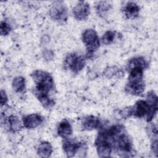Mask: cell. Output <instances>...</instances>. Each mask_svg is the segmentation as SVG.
<instances>
[{
  "instance_id": "obj_9",
  "label": "cell",
  "mask_w": 158,
  "mask_h": 158,
  "mask_svg": "<svg viewBox=\"0 0 158 158\" xmlns=\"http://www.w3.org/2000/svg\"><path fill=\"white\" fill-rule=\"evenodd\" d=\"M43 121L41 115L38 114H32L23 117V123L27 128H34L39 126Z\"/></svg>"
},
{
  "instance_id": "obj_20",
  "label": "cell",
  "mask_w": 158,
  "mask_h": 158,
  "mask_svg": "<svg viewBox=\"0 0 158 158\" xmlns=\"http://www.w3.org/2000/svg\"><path fill=\"white\" fill-rule=\"evenodd\" d=\"M7 101V97L6 94V92L1 89V105L3 106L5 104Z\"/></svg>"
},
{
  "instance_id": "obj_13",
  "label": "cell",
  "mask_w": 158,
  "mask_h": 158,
  "mask_svg": "<svg viewBox=\"0 0 158 158\" xmlns=\"http://www.w3.org/2000/svg\"><path fill=\"white\" fill-rule=\"evenodd\" d=\"M58 135L64 138H67L72 133V128L70 123L67 120H64L60 122L57 127Z\"/></svg>"
},
{
  "instance_id": "obj_8",
  "label": "cell",
  "mask_w": 158,
  "mask_h": 158,
  "mask_svg": "<svg viewBox=\"0 0 158 158\" xmlns=\"http://www.w3.org/2000/svg\"><path fill=\"white\" fill-rule=\"evenodd\" d=\"M95 144L97 148V152L99 157H107L110 156L112 148L107 141L98 136Z\"/></svg>"
},
{
  "instance_id": "obj_2",
  "label": "cell",
  "mask_w": 158,
  "mask_h": 158,
  "mask_svg": "<svg viewBox=\"0 0 158 158\" xmlns=\"http://www.w3.org/2000/svg\"><path fill=\"white\" fill-rule=\"evenodd\" d=\"M157 110V106L151 105L146 101L140 100L132 107V115L139 118L146 117V120L150 122L154 118Z\"/></svg>"
},
{
  "instance_id": "obj_1",
  "label": "cell",
  "mask_w": 158,
  "mask_h": 158,
  "mask_svg": "<svg viewBox=\"0 0 158 158\" xmlns=\"http://www.w3.org/2000/svg\"><path fill=\"white\" fill-rule=\"evenodd\" d=\"M31 76L36 84L35 94L41 104L49 108L54 104V101L49 96V92L54 88V82L51 75L46 72L37 70Z\"/></svg>"
},
{
  "instance_id": "obj_17",
  "label": "cell",
  "mask_w": 158,
  "mask_h": 158,
  "mask_svg": "<svg viewBox=\"0 0 158 158\" xmlns=\"http://www.w3.org/2000/svg\"><path fill=\"white\" fill-rule=\"evenodd\" d=\"M115 36V32L112 31H106L102 38V42L105 44H109L113 41Z\"/></svg>"
},
{
  "instance_id": "obj_15",
  "label": "cell",
  "mask_w": 158,
  "mask_h": 158,
  "mask_svg": "<svg viewBox=\"0 0 158 158\" xmlns=\"http://www.w3.org/2000/svg\"><path fill=\"white\" fill-rule=\"evenodd\" d=\"M12 87L17 93H22L25 88V80L22 77H17L12 81Z\"/></svg>"
},
{
  "instance_id": "obj_6",
  "label": "cell",
  "mask_w": 158,
  "mask_h": 158,
  "mask_svg": "<svg viewBox=\"0 0 158 158\" xmlns=\"http://www.w3.org/2000/svg\"><path fill=\"white\" fill-rule=\"evenodd\" d=\"M144 90V83L143 80H128L125 86V91L131 94L139 96Z\"/></svg>"
},
{
  "instance_id": "obj_14",
  "label": "cell",
  "mask_w": 158,
  "mask_h": 158,
  "mask_svg": "<svg viewBox=\"0 0 158 158\" xmlns=\"http://www.w3.org/2000/svg\"><path fill=\"white\" fill-rule=\"evenodd\" d=\"M52 152V148L51 144L48 142H42L40 144L37 152L41 157H49Z\"/></svg>"
},
{
  "instance_id": "obj_3",
  "label": "cell",
  "mask_w": 158,
  "mask_h": 158,
  "mask_svg": "<svg viewBox=\"0 0 158 158\" xmlns=\"http://www.w3.org/2000/svg\"><path fill=\"white\" fill-rule=\"evenodd\" d=\"M64 65L74 73H78L83 69L85 65V59L81 55L75 53L68 54L64 60Z\"/></svg>"
},
{
  "instance_id": "obj_12",
  "label": "cell",
  "mask_w": 158,
  "mask_h": 158,
  "mask_svg": "<svg viewBox=\"0 0 158 158\" xmlns=\"http://www.w3.org/2000/svg\"><path fill=\"white\" fill-rule=\"evenodd\" d=\"M139 7L133 2H128L124 7V13L128 19L138 17Z\"/></svg>"
},
{
  "instance_id": "obj_18",
  "label": "cell",
  "mask_w": 158,
  "mask_h": 158,
  "mask_svg": "<svg viewBox=\"0 0 158 158\" xmlns=\"http://www.w3.org/2000/svg\"><path fill=\"white\" fill-rule=\"evenodd\" d=\"M11 30L10 26L6 22H1L0 33L1 35H7Z\"/></svg>"
},
{
  "instance_id": "obj_16",
  "label": "cell",
  "mask_w": 158,
  "mask_h": 158,
  "mask_svg": "<svg viewBox=\"0 0 158 158\" xmlns=\"http://www.w3.org/2000/svg\"><path fill=\"white\" fill-rule=\"evenodd\" d=\"M9 128L10 131L15 132L22 128V124L19 118L15 115H10L8 118Z\"/></svg>"
},
{
  "instance_id": "obj_4",
  "label": "cell",
  "mask_w": 158,
  "mask_h": 158,
  "mask_svg": "<svg viewBox=\"0 0 158 158\" xmlns=\"http://www.w3.org/2000/svg\"><path fill=\"white\" fill-rule=\"evenodd\" d=\"M83 43L85 44L88 54H92L99 47V40L95 30H86L82 35Z\"/></svg>"
},
{
  "instance_id": "obj_5",
  "label": "cell",
  "mask_w": 158,
  "mask_h": 158,
  "mask_svg": "<svg viewBox=\"0 0 158 158\" xmlns=\"http://www.w3.org/2000/svg\"><path fill=\"white\" fill-rule=\"evenodd\" d=\"M51 17L58 22H64L67 17V9L65 4L62 1H56L51 7L50 11Z\"/></svg>"
},
{
  "instance_id": "obj_7",
  "label": "cell",
  "mask_w": 158,
  "mask_h": 158,
  "mask_svg": "<svg viewBox=\"0 0 158 158\" xmlns=\"http://www.w3.org/2000/svg\"><path fill=\"white\" fill-rule=\"evenodd\" d=\"M89 14V6L85 1L79 2L73 9L74 17L78 20H85Z\"/></svg>"
},
{
  "instance_id": "obj_11",
  "label": "cell",
  "mask_w": 158,
  "mask_h": 158,
  "mask_svg": "<svg viewBox=\"0 0 158 158\" xmlns=\"http://www.w3.org/2000/svg\"><path fill=\"white\" fill-rule=\"evenodd\" d=\"M81 124L84 130H92L99 128L101 122L98 117L90 115L85 117L83 120Z\"/></svg>"
},
{
  "instance_id": "obj_10",
  "label": "cell",
  "mask_w": 158,
  "mask_h": 158,
  "mask_svg": "<svg viewBox=\"0 0 158 158\" xmlns=\"http://www.w3.org/2000/svg\"><path fill=\"white\" fill-rule=\"evenodd\" d=\"M81 146V143L68 139H65L63 143V149L67 157H73Z\"/></svg>"
},
{
  "instance_id": "obj_19",
  "label": "cell",
  "mask_w": 158,
  "mask_h": 158,
  "mask_svg": "<svg viewBox=\"0 0 158 158\" xmlns=\"http://www.w3.org/2000/svg\"><path fill=\"white\" fill-rule=\"evenodd\" d=\"M110 8V5L106 2H100L98 5L97 10L99 14L107 11Z\"/></svg>"
}]
</instances>
